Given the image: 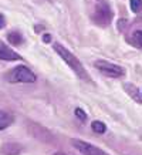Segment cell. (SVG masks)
Segmentation results:
<instances>
[{
	"mask_svg": "<svg viewBox=\"0 0 142 155\" xmlns=\"http://www.w3.org/2000/svg\"><path fill=\"white\" fill-rule=\"evenodd\" d=\"M54 50H56L57 54L64 60V63H66L67 66H70V68L76 73L77 77H80L81 80L90 81V75H88L87 70H85V67L81 64V61L78 60L68 48H66L63 44H60V43H56V44H54Z\"/></svg>",
	"mask_w": 142,
	"mask_h": 155,
	"instance_id": "cell-1",
	"label": "cell"
},
{
	"mask_svg": "<svg viewBox=\"0 0 142 155\" xmlns=\"http://www.w3.org/2000/svg\"><path fill=\"white\" fill-rule=\"evenodd\" d=\"M5 80L10 84H33L37 77L27 66H17L5 74Z\"/></svg>",
	"mask_w": 142,
	"mask_h": 155,
	"instance_id": "cell-2",
	"label": "cell"
},
{
	"mask_svg": "<svg viewBox=\"0 0 142 155\" xmlns=\"http://www.w3.org/2000/svg\"><path fill=\"white\" fill-rule=\"evenodd\" d=\"M91 20L99 27H107L111 23L112 10L107 2H97V5L94 6V10H92V14H91Z\"/></svg>",
	"mask_w": 142,
	"mask_h": 155,
	"instance_id": "cell-3",
	"label": "cell"
},
{
	"mask_svg": "<svg viewBox=\"0 0 142 155\" xmlns=\"http://www.w3.org/2000/svg\"><path fill=\"white\" fill-rule=\"evenodd\" d=\"M95 68L102 73L107 77H111V78H119V77H124L125 75V68L118 64H114V63H109V61L105 60H97L95 61Z\"/></svg>",
	"mask_w": 142,
	"mask_h": 155,
	"instance_id": "cell-4",
	"label": "cell"
},
{
	"mask_svg": "<svg viewBox=\"0 0 142 155\" xmlns=\"http://www.w3.org/2000/svg\"><path fill=\"white\" fill-rule=\"evenodd\" d=\"M71 145L74 147L81 155H109L108 152L102 151L94 144H90V142L82 141V140H77V138L71 140Z\"/></svg>",
	"mask_w": 142,
	"mask_h": 155,
	"instance_id": "cell-5",
	"label": "cell"
},
{
	"mask_svg": "<svg viewBox=\"0 0 142 155\" xmlns=\"http://www.w3.org/2000/svg\"><path fill=\"white\" fill-rule=\"evenodd\" d=\"M128 41L131 43L132 46L141 48L142 50V19L137 20L135 23L129 27V31H128Z\"/></svg>",
	"mask_w": 142,
	"mask_h": 155,
	"instance_id": "cell-6",
	"label": "cell"
},
{
	"mask_svg": "<svg viewBox=\"0 0 142 155\" xmlns=\"http://www.w3.org/2000/svg\"><path fill=\"white\" fill-rule=\"evenodd\" d=\"M0 60L3 61H19V60H23L20 54L11 50L9 46H6L5 43L0 41Z\"/></svg>",
	"mask_w": 142,
	"mask_h": 155,
	"instance_id": "cell-7",
	"label": "cell"
},
{
	"mask_svg": "<svg viewBox=\"0 0 142 155\" xmlns=\"http://www.w3.org/2000/svg\"><path fill=\"white\" fill-rule=\"evenodd\" d=\"M23 151V147L17 142H9L2 147V154L3 155H19Z\"/></svg>",
	"mask_w": 142,
	"mask_h": 155,
	"instance_id": "cell-8",
	"label": "cell"
},
{
	"mask_svg": "<svg viewBox=\"0 0 142 155\" xmlns=\"http://www.w3.org/2000/svg\"><path fill=\"white\" fill-rule=\"evenodd\" d=\"M14 122V117L11 114L6 113V111H0V131L9 128Z\"/></svg>",
	"mask_w": 142,
	"mask_h": 155,
	"instance_id": "cell-9",
	"label": "cell"
},
{
	"mask_svg": "<svg viewBox=\"0 0 142 155\" xmlns=\"http://www.w3.org/2000/svg\"><path fill=\"white\" fill-rule=\"evenodd\" d=\"M124 88L127 90V93L131 95V97H132L135 101H138L139 104L142 103V94L139 93V91H138V88L135 87V85H132V84H125V87H124Z\"/></svg>",
	"mask_w": 142,
	"mask_h": 155,
	"instance_id": "cell-10",
	"label": "cell"
},
{
	"mask_svg": "<svg viewBox=\"0 0 142 155\" xmlns=\"http://www.w3.org/2000/svg\"><path fill=\"white\" fill-rule=\"evenodd\" d=\"M7 40H9V43L11 46H20V44L23 43V36H21L19 31H11V33H9V36H7Z\"/></svg>",
	"mask_w": 142,
	"mask_h": 155,
	"instance_id": "cell-11",
	"label": "cell"
},
{
	"mask_svg": "<svg viewBox=\"0 0 142 155\" xmlns=\"http://www.w3.org/2000/svg\"><path fill=\"white\" fill-rule=\"evenodd\" d=\"M91 128H92V131L97 132V134H104L107 131V125H105L102 121H94L91 124Z\"/></svg>",
	"mask_w": 142,
	"mask_h": 155,
	"instance_id": "cell-12",
	"label": "cell"
},
{
	"mask_svg": "<svg viewBox=\"0 0 142 155\" xmlns=\"http://www.w3.org/2000/svg\"><path fill=\"white\" fill-rule=\"evenodd\" d=\"M129 7L135 14L142 13V0H129Z\"/></svg>",
	"mask_w": 142,
	"mask_h": 155,
	"instance_id": "cell-13",
	"label": "cell"
},
{
	"mask_svg": "<svg viewBox=\"0 0 142 155\" xmlns=\"http://www.w3.org/2000/svg\"><path fill=\"white\" fill-rule=\"evenodd\" d=\"M74 114H76V117L81 121H85L87 120V114L84 113V110H81V108H76L74 110Z\"/></svg>",
	"mask_w": 142,
	"mask_h": 155,
	"instance_id": "cell-14",
	"label": "cell"
},
{
	"mask_svg": "<svg viewBox=\"0 0 142 155\" xmlns=\"http://www.w3.org/2000/svg\"><path fill=\"white\" fill-rule=\"evenodd\" d=\"M6 27V19H5V16L0 13V28H5Z\"/></svg>",
	"mask_w": 142,
	"mask_h": 155,
	"instance_id": "cell-15",
	"label": "cell"
},
{
	"mask_svg": "<svg viewBox=\"0 0 142 155\" xmlns=\"http://www.w3.org/2000/svg\"><path fill=\"white\" fill-rule=\"evenodd\" d=\"M43 41H44V43H50V41H51V34H44V36H43Z\"/></svg>",
	"mask_w": 142,
	"mask_h": 155,
	"instance_id": "cell-16",
	"label": "cell"
},
{
	"mask_svg": "<svg viewBox=\"0 0 142 155\" xmlns=\"http://www.w3.org/2000/svg\"><path fill=\"white\" fill-rule=\"evenodd\" d=\"M53 155H66L64 152H56V154H53Z\"/></svg>",
	"mask_w": 142,
	"mask_h": 155,
	"instance_id": "cell-17",
	"label": "cell"
}]
</instances>
